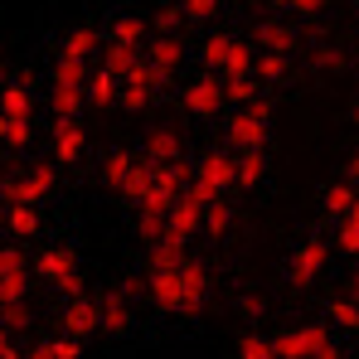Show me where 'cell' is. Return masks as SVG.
Listing matches in <instances>:
<instances>
[{"label": "cell", "mask_w": 359, "mask_h": 359, "mask_svg": "<svg viewBox=\"0 0 359 359\" xmlns=\"http://www.w3.org/2000/svg\"><path fill=\"white\" fill-rule=\"evenodd\" d=\"M141 292H146V282H141V277H126V282H121V297H126V301H136Z\"/></svg>", "instance_id": "obj_45"}, {"label": "cell", "mask_w": 359, "mask_h": 359, "mask_svg": "<svg viewBox=\"0 0 359 359\" xmlns=\"http://www.w3.org/2000/svg\"><path fill=\"white\" fill-rule=\"evenodd\" d=\"M54 189V165H25L20 175H10L5 184H0V199L5 204H39L44 194Z\"/></svg>", "instance_id": "obj_6"}, {"label": "cell", "mask_w": 359, "mask_h": 359, "mask_svg": "<svg viewBox=\"0 0 359 359\" xmlns=\"http://www.w3.org/2000/svg\"><path fill=\"white\" fill-rule=\"evenodd\" d=\"M146 292L161 311L170 316H199L204 301H209V267L184 257L180 267H165V272H151L146 277Z\"/></svg>", "instance_id": "obj_1"}, {"label": "cell", "mask_w": 359, "mask_h": 359, "mask_svg": "<svg viewBox=\"0 0 359 359\" xmlns=\"http://www.w3.org/2000/svg\"><path fill=\"white\" fill-rule=\"evenodd\" d=\"M325 311H330V320H335L340 330H359V301L355 297H330Z\"/></svg>", "instance_id": "obj_29"}, {"label": "cell", "mask_w": 359, "mask_h": 359, "mask_svg": "<svg viewBox=\"0 0 359 359\" xmlns=\"http://www.w3.org/2000/svg\"><path fill=\"white\" fill-rule=\"evenodd\" d=\"M78 340H68V335H59V340H39V345H29V359H78Z\"/></svg>", "instance_id": "obj_28"}, {"label": "cell", "mask_w": 359, "mask_h": 359, "mask_svg": "<svg viewBox=\"0 0 359 359\" xmlns=\"http://www.w3.org/2000/svg\"><path fill=\"white\" fill-rule=\"evenodd\" d=\"M199 229H204V204H199L194 194H180L175 204H170V214H165V238L184 248Z\"/></svg>", "instance_id": "obj_9"}, {"label": "cell", "mask_w": 359, "mask_h": 359, "mask_svg": "<svg viewBox=\"0 0 359 359\" xmlns=\"http://www.w3.org/2000/svg\"><path fill=\"white\" fill-rule=\"evenodd\" d=\"M350 180H359V151L350 156Z\"/></svg>", "instance_id": "obj_47"}, {"label": "cell", "mask_w": 359, "mask_h": 359, "mask_svg": "<svg viewBox=\"0 0 359 359\" xmlns=\"http://www.w3.org/2000/svg\"><path fill=\"white\" fill-rule=\"evenodd\" d=\"M233 161H238V189H252L267 175V151H238Z\"/></svg>", "instance_id": "obj_20"}, {"label": "cell", "mask_w": 359, "mask_h": 359, "mask_svg": "<svg viewBox=\"0 0 359 359\" xmlns=\"http://www.w3.org/2000/svg\"><path fill=\"white\" fill-rule=\"evenodd\" d=\"M5 209H10V204H5V199H0V229H5Z\"/></svg>", "instance_id": "obj_49"}, {"label": "cell", "mask_w": 359, "mask_h": 359, "mask_svg": "<svg viewBox=\"0 0 359 359\" xmlns=\"http://www.w3.org/2000/svg\"><path fill=\"white\" fill-rule=\"evenodd\" d=\"M5 126H10V117H5V112H0V141H5Z\"/></svg>", "instance_id": "obj_48"}, {"label": "cell", "mask_w": 359, "mask_h": 359, "mask_svg": "<svg viewBox=\"0 0 359 359\" xmlns=\"http://www.w3.org/2000/svg\"><path fill=\"white\" fill-rule=\"evenodd\" d=\"M355 146H359V131H355Z\"/></svg>", "instance_id": "obj_52"}, {"label": "cell", "mask_w": 359, "mask_h": 359, "mask_svg": "<svg viewBox=\"0 0 359 359\" xmlns=\"http://www.w3.org/2000/svg\"><path fill=\"white\" fill-rule=\"evenodd\" d=\"M229 189H238V161H233L229 151H209V156L199 161V170H194V180H189L184 194H194L199 204H214V199H224Z\"/></svg>", "instance_id": "obj_2"}, {"label": "cell", "mask_w": 359, "mask_h": 359, "mask_svg": "<svg viewBox=\"0 0 359 359\" xmlns=\"http://www.w3.org/2000/svg\"><path fill=\"white\" fill-rule=\"evenodd\" d=\"M316 68H320V73H330V68L340 73V68H345V49H340V44H320V49H316Z\"/></svg>", "instance_id": "obj_40"}, {"label": "cell", "mask_w": 359, "mask_h": 359, "mask_svg": "<svg viewBox=\"0 0 359 359\" xmlns=\"http://www.w3.org/2000/svg\"><path fill=\"white\" fill-rule=\"evenodd\" d=\"M29 136H34L29 121H10V126H5V141H10V146H29Z\"/></svg>", "instance_id": "obj_43"}, {"label": "cell", "mask_w": 359, "mask_h": 359, "mask_svg": "<svg viewBox=\"0 0 359 359\" xmlns=\"http://www.w3.org/2000/svg\"><path fill=\"white\" fill-rule=\"evenodd\" d=\"M131 170H136V156H131V151H112V156H107V165H102V180H107V189H126Z\"/></svg>", "instance_id": "obj_21"}, {"label": "cell", "mask_w": 359, "mask_h": 359, "mask_svg": "<svg viewBox=\"0 0 359 359\" xmlns=\"http://www.w3.org/2000/svg\"><path fill=\"white\" fill-rule=\"evenodd\" d=\"M141 34H146V25L136 15H121L112 25V44H121V49H141Z\"/></svg>", "instance_id": "obj_33"}, {"label": "cell", "mask_w": 359, "mask_h": 359, "mask_svg": "<svg viewBox=\"0 0 359 359\" xmlns=\"http://www.w3.org/2000/svg\"><path fill=\"white\" fill-rule=\"evenodd\" d=\"M233 44H238L233 34H209V39H204V49H199V54H204V68H209V73H219L224 59L233 54Z\"/></svg>", "instance_id": "obj_26"}, {"label": "cell", "mask_w": 359, "mask_h": 359, "mask_svg": "<svg viewBox=\"0 0 359 359\" xmlns=\"http://www.w3.org/2000/svg\"><path fill=\"white\" fill-rule=\"evenodd\" d=\"M0 83H5V63H0Z\"/></svg>", "instance_id": "obj_51"}, {"label": "cell", "mask_w": 359, "mask_h": 359, "mask_svg": "<svg viewBox=\"0 0 359 359\" xmlns=\"http://www.w3.org/2000/svg\"><path fill=\"white\" fill-rule=\"evenodd\" d=\"M34 272L54 287V292H63V297H83V277H78V257L68 252V248H44L39 252V262H34Z\"/></svg>", "instance_id": "obj_5"}, {"label": "cell", "mask_w": 359, "mask_h": 359, "mask_svg": "<svg viewBox=\"0 0 359 359\" xmlns=\"http://www.w3.org/2000/svg\"><path fill=\"white\" fill-rule=\"evenodd\" d=\"M59 325H63V335H68V340H88V335L97 330V301H88V297L63 301Z\"/></svg>", "instance_id": "obj_13"}, {"label": "cell", "mask_w": 359, "mask_h": 359, "mask_svg": "<svg viewBox=\"0 0 359 359\" xmlns=\"http://www.w3.org/2000/svg\"><path fill=\"white\" fill-rule=\"evenodd\" d=\"M146 59H151V68L161 78H170V73H180V63H184V39L180 34H156L146 44Z\"/></svg>", "instance_id": "obj_14"}, {"label": "cell", "mask_w": 359, "mask_h": 359, "mask_svg": "<svg viewBox=\"0 0 359 359\" xmlns=\"http://www.w3.org/2000/svg\"><path fill=\"white\" fill-rule=\"evenodd\" d=\"M83 93H88V107H112V102H117V78H112L107 68H93Z\"/></svg>", "instance_id": "obj_18"}, {"label": "cell", "mask_w": 359, "mask_h": 359, "mask_svg": "<svg viewBox=\"0 0 359 359\" xmlns=\"http://www.w3.org/2000/svg\"><path fill=\"white\" fill-rule=\"evenodd\" d=\"M325 262H330V243L325 238H306L297 252H292V262H287V282H292L297 292L311 287V282L325 272Z\"/></svg>", "instance_id": "obj_7"}, {"label": "cell", "mask_w": 359, "mask_h": 359, "mask_svg": "<svg viewBox=\"0 0 359 359\" xmlns=\"http://www.w3.org/2000/svg\"><path fill=\"white\" fill-rule=\"evenodd\" d=\"M83 107H88V93L83 88H68V83H54V112L68 121L83 117Z\"/></svg>", "instance_id": "obj_19"}, {"label": "cell", "mask_w": 359, "mask_h": 359, "mask_svg": "<svg viewBox=\"0 0 359 359\" xmlns=\"http://www.w3.org/2000/svg\"><path fill=\"white\" fill-rule=\"evenodd\" d=\"M282 10H292V15H320L325 10V0H277Z\"/></svg>", "instance_id": "obj_42"}, {"label": "cell", "mask_w": 359, "mask_h": 359, "mask_svg": "<svg viewBox=\"0 0 359 359\" xmlns=\"http://www.w3.org/2000/svg\"><path fill=\"white\" fill-rule=\"evenodd\" d=\"M224 102H229V97H224V78H219V73H204V78H194V83L184 88V112H189V117H214Z\"/></svg>", "instance_id": "obj_10"}, {"label": "cell", "mask_w": 359, "mask_h": 359, "mask_svg": "<svg viewBox=\"0 0 359 359\" xmlns=\"http://www.w3.org/2000/svg\"><path fill=\"white\" fill-rule=\"evenodd\" d=\"M141 161L146 165H175V161H184V136H180L175 126H156L141 141Z\"/></svg>", "instance_id": "obj_11"}, {"label": "cell", "mask_w": 359, "mask_h": 359, "mask_svg": "<svg viewBox=\"0 0 359 359\" xmlns=\"http://www.w3.org/2000/svg\"><path fill=\"white\" fill-rule=\"evenodd\" d=\"M238 316L248 325H262V316H267V297L262 292H243L238 297Z\"/></svg>", "instance_id": "obj_39"}, {"label": "cell", "mask_w": 359, "mask_h": 359, "mask_svg": "<svg viewBox=\"0 0 359 359\" xmlns=\"http://www.w3.org/2000/svg\"><path fill=\"white\" fill-rule=\"evenodd\" d=\"M229 229H233V209H229L224 199L204 204V233H209V238H224Z\"/></svg>", "instance_id": "obj_27"}, {"label": "cell", "mask_w": 359, "mask_h": 359, "mask_svg": "<svg viewBox=\"0 0 359 359\" xmlns=\"http://www.w3.org/2000/svg\"><path fill=\"white\" fill-rule=\"evenodd\" d=\"M335 243H340V252H359V199L350 204V214L340 219V229H335Z\"/></svg>", "instance_id": "obj_35"}, {"label": "cell", "mask_w": 359, "mask_h": 359, "mask_svg": "<svg viewBox=\"0 0 359 359\" xmlns=\"http://www.w3.org/2000/svg\"><path fill=\"white\" fill-rule=\"evenodd\" d=\"M180 15H184L180 5H165V10H161V20H156V25H161V34H175V29H180Z\"/></svg>", "instance_id": "obj_44"}, {"label": "cell", "mask_w": 359, "mask_h": 359, "mask_svg": "<svg viewBox=\"0 0 359 359\" xmlns=\"http://www.w3.org/2000/svg\"><path fill=\"white\" fill-rule=\"evenodd\" d=\"M97 330H107V335H126L131 330V301L121 292H107L97 301Z\"/></svg>", "instance_id": "obj_15"}, {"label": "cell", "mask_w": 359, "mask_h": 359, "mask_svg": "<svg viewBox=\"0 0 359 359\" xmlns=\"http://www.w3.org/2000/svg\"><path fill=\"white\" fill-rule=\"evenodd\" d=\"M267 136H272V107L267 102H252L229 121V141L238 151H267Z\"/></svg>", "instance_id": "obj_4"}, {"label": "cell", "mask_w": 359, "mask_h": 359, "mask_svg": "<svg viewBox=\"0 0 359 359\" xmlns=\"http://www.w3.org/2000/svg\"><path fill=\"white\" fill-rule=\"evenodd\" d=\"M151 97H156V88H146V83H136V78H126V83L117 88L121 112H146V107H151Z\"/></svg>", "instance_id": "obj_23"}, {"label": "cell", "mask_w": 359, "mask_h": 359, "mask_svg": "<svg viewBox=\"0 0 359 359\" xmlns=\"http://www.w3.org/2000/svg\"><path fill=\"white\" fill-rule=\"evenodd\" d=\"M151 180H156V165H146V161H136V170H131V180H126V189H121V194H126V199L136 204V199H141V194L151 189Z\"/></svg>", "instance_id": "obj_37"}, {"label": "cell", "mask_w": 359, "mask_h": 359, "mask_svg": "<svg viewBox=\"0 0 359 359\" xmlns=\"http://www.w3.org/2000/svg\"><path fill=\"white\" fill-rule=\"evenodd\" d=\"M224 97H229V102H238V107L262 102V97H257V78H224Z\"/></svg>", "instance_id": "obj_34"}, {"label": "cell", "mask_w": 359, "mask_h": 359, "mask_svg": "<svg viewBox=\"0 0 359 359\" xmlns=\"http://www.w3.org/2000/svg\"><path fill=\"white\" fill-rule=\"evenodd\" d=\"M252 73H257V83H282V78L292 73V59H282V54H257Z\"/></svg>", "instance_id": "obj_30"}, {"label": "cell", "mask_w": 359, "mask_h": 359, "mask_svg": "<svg viewBox=\"0 0 359 359\" xmlns=\"http://www.w3.org/2000/svg\"><path fill=\"white\" fill-rule=\"evenodd\" d=\"M97 49V29H73L68 34V44H63L59 54L63 59H78V63H88V54Z\"/></svg>", "instance_id": "obj_31"}, {"label": "cell", "mask_w": 359, "mask_h": 359, "mask_svg": "<svg viewBox=\"0 0 359 359\" xmlns=\"http://www.w3.org/2000/svg\"><path fill=\"white\" fill-rule=\"evenodd\" d=\"M141 54H146V49H121V44H112V49H107V59H102V68L121 83V78H131V68L141 63Z\"/></svg>", "instance_id": "obj_25"}, {"label": "cell", "mask_w": 359, "mask_h": 359, "mask_svg": "<svg viewBox=\"0 0 359 359\" xmlns=\"http://www.w3.org/2000/svg\"><path fill=\"white\" fill-rule=\"evenodd\" d=\"M350 297H355V301H359V277H355V292H350Z\"/></svg>", "instance_id": "obj_50"}, {"label": "cell", "mask_w": 359, "mask_h": 359, "mask_svg": "<svg viewBox=\"0 0 359 359\" xmlns=\"http://www.w3.org/2000/svg\"><path fill=\"white\" fill-rule=\"evenodd\" d=\"M272 345H277L282 359H320L330 345H340V340H335L325 325H292V330L272 335Z\"/></svg>", "instance_id": "obj_3"}, {"label": "cell", "mask_w": 359, "mask_h": 359, "mask_svg": "<svg viewBox=\"0 0 359 359\" xmlns=\"http://www.w3.org/2000/svg\"><path fill=\"white\" fill-rule=\"evenodd\" d=\"M29 301V262L20 248H0V306Z\"/></svg>", "instance_id": "obj_8"}, {"label": "cell", "mask_w": 359, "mask_h": 359, "mask_svg": "<svg viewBox=\"0 0 359 359\" xmlns=\"http://www.w3.org/2000/svg\"><path fill=\"white\" fill-rule=\"evenodd\" d=\"M0 359H20V350H15V335H10V330H0Z\"/></svg>", "instance_id": "obj_46"}, {"label": "cell", "mask_w": 359, "mask_h": 359, "mask_svg": "<svg viewBox=\"0 0 359 359\" xmlns=\"http://www.w3.org/2000/svg\"><path fill=\"white\" fill-rule=\"evenodd\" d=\"M83 146H88V136H83V121L54 117V156H59L63 165H73V161L83 156Z\"/></svg>", "instance_id": "obj_16"}, {"label": "cell", "mask_w": 359, "mask_h": 359, "mask_svg": "<svg viewBox=\"0 0 359 359\" xmlns=\"http://www.w3.org/2000/svg\"><path fill=\"white\" fill-rule=\"evenodd\" d=\"M5 229L20 233V238H34V233H39V214H34L29 204H10V209H5Z\"/></svg>", "instance_id": "obj_24"}, {"label": "cell", "mask_w": 359, "mask_h": 359, "mask_svg": "<svg viewBox=\"0 0 359 359\" xmlns=\"http://www.w3.org/2000/svg\"><path fill=\"white\" fill-rule=\"evenodd\" d=\"M88 63H78V59H63L59 54V63H54V83H68V88H88Z\"/></svg>", "instance_id": "obj_36"}, {"label": "cell", "mask_w": 359, "mask_h": 359, "mask_svg": "<svg viewBox=\"0 0 359 359\" xmlns=\"http://www.w3.org/2000/svg\"><path fill=\"white\" fill-rule=\"evenodd\" d=\"M252 44H257V54H282V59H292L297 44H301V34L292 29V25H282V20H257Z\"/></svg>", "instance_id": "obj_12"}, {"label": "cell", "mask_w": 359, "mask_h": 359, "mask_svg": "<svg viewBox=\"0 0 359 359\" xmlns=\"http://www.w3.org/2000/svg\"><path fill=\"white\" fill-rule=\"evenodd\" d=\"M0 112H5L10 121H29V78L0 88Z\"/></svg>", "instance_id": "obj_17"}, {"label": "cell", "mask_w": 359, "mask_h": 359, "mask_svg": "<svg viewBox=\"0 0 359 359\" xmlns=\"http://www.w3.org/2000/svg\"><path fill=\"white\" fill-rule=\"evenodd\" d=\"M355 199H359V194H355V184H350V180H335V184L325 189V199H320V204H325V214H330V219H345Z\"/></svg>", "instance_id": "obj_22"}, {"label": "cell", "mask_w": 359, "mask_h": 359, "mask_svg": "<svg viewBox=\"0 0 359 359\" xmlns=\"http://www.w3.org/2000/svg\"><path fill=\"white\" fill-rule=\"evenodd\" d=\"M238 359H277V345H272V335H257V330H248L238 340Z\"/></svg>", "instance_id": "obj_32"}, {"label": "cell", "mask_w": 359, "mask_h": 359, "mask_svg": "<svg viewBox=\"0 0 359 359\" xmlns=\"http://www.w3.org/2000/svg\"><path fill=\"white\" fill-rule=\"evenodd\" d=\"M219 5H224V0H184V5H180V10H184V15H189V20H209V15H214V10H219Z\"/></svg>", "instance_id": "obj_41"}, {"label": "cell", "mask_w": 359, "mask_h": 359, "mask_svg": "<svg viewBox=\"0 0 359 359\" xmlns=\"http://www.w3.org/2000/svg\"><path fill=\"white\" fill-rule=\"evenodd\" d=\"M29 320H34V316H29V301H20V306H0V330L15 335V330H29Z\"/></svg>", "instance_id": "obj_38"}]
</instances>
